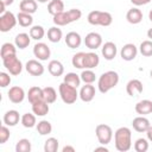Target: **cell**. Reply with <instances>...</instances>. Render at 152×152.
I'll use <instances>...</instances> for the list:
<instances>
[{
    "instance_id": "1",
    "label": "cell",
    "mask_w": 152,
    "mask_h": 152,
    "mask_svg": "<svg viewBox=\"0 0 152 152\" xmlns=\"http://www.w3.org/2000/svg\"><path fill=\"white\" fill-rule=\"evenodd\" d=\"M115 148L120 152H127L132 147V132L128 127H119L114 133Z\"/></svg>"
},
{
    "instance_id": "2",
    "label": "cell",
    "mask_w": 152,
    "mask_h": 152,
    "mask_svg": "<svg viewBox=\"0 0 152 152\" xmlns=\"http://www.w3.org/2000/svg\"><path fill=\"white\" fill-rule=\"evenodd\" d=\"M119 83V74L114 70H109L103 72L99 80H97V88L100 90V93L106 94L108 93L110 89H113L114 87H116Z\"/></svg>"
},
{
    "instance_id": "3",
    "label": "cell",
    "mask_w": 152,
    "mask_h": 152,
    "mask_svg": "<svg viewBox=\"0 0 152 152\" xmlns=\"http://www.w3.org/2000/svg\"><path fill=\"white\" fill-rule=\"evenodd\" d=\"M87 20L90 25H100V26H109L113 23V17L109 12L104 11H91L89 12Z\"/></svg>"
},
{
    "instance_id": "4",
    "label": "cell",
    "mask_w": 152,
    "mask_h": 152,
    "mask_svg": "<svg viewBox=\"0 0 152 152\" xmlns=\"http://www.w3.org/2000/svg\"><path fill=\"white\" fill-rule=\"evenodd\" d=\"M58 93H59V96L62 99V101L66 104H72L76 102L77 97L80 96L78 95V91H77V88L76 87H72L65 82H62L58 87Z\"/></svg>"
},
{
    "instance_id": "5",
    "label": "cell",
    "mask_w": 152,
    "mask_h": 152,
    "mask_svg": "<svg viewBox=\"0 0 152 152\" xmlns=\"http://www.w3.org/2000/svg\"><path fill=\"white\" fill-rule=\"evenodd\" d=\"M2 64L7 69V71L13 76H18L23 71V63L17 57V55H11L2 58Z\"/></svg>"
},
{
    "instance_id": "6",
    "label": "cell",
    "mask_w": 152,
    "mask_h": 152,
    "mask_svg": "<svg viewBox=\"0 0 152 152\" xmlns=\"http://www.w3.org/2000/svg\"><path fill=\"white\" fill-rule=\"evenodd\" d=\"M95 134L101 145H108L113 139V129L106 124H99L95 127Z\"/></svg>"
},
{
    "instance_id": "7",
    "label": "cell",
    "mask_w": 152,
    "mask_h": 152,
    "mask_svg": "<svg viewBox=\"0 0 152 152\" xmlns=\"http://www.w3.org/2000/svg\"><path fill=\"white\" fill-rule=\"evenodd\" d=\"M17 23H18L17 17L12 12L6 11L5 13H2L0 15V31L1 32H8L17 25Z\"/></svg>"
},
{
    "instance_id": "8",
    "label": "cell",
    "mask_w": 152,
    "mask_h": 152,
    "mask_svg": "<svg viewBox=\"0 0 152 152\" xmlns=\"http://www.w3.org/2000/svg\"><path fill=\"white\" fill-rule=\"evenodd\" d=\"M26 71L32 76H42L44 74V65L39 62V59H28L25 64Z\"/></svg>"
},
{
    "instance_id": "9",
    "label": "cell",
    "mask_w": 152,
    "mask_h": 152,
    "mask_svg": "<svg viewBox=\"0 0 152 152\" xmlns=\"http://www.w3.org/2000/svg\"><path fill=\"white\" fill-rule=\"evenodd\" d=\"M7 96H8V100L12 102V103H21L24 100H25V90L19 87V86H13L10 88L8 93H7Z\"/></svg>"
},
{
    "instance_id": "10",
    "label": "cell",
    "mask_w": 152,
    "mask_h": 152,
    "mask_svg": "<svg viewBox=\"0 0 152 152\" xmlns=\"http://www.w3.org/2000/svg\"><path fill=\"white\" fill-rule=\"evenodd\" d=\"M84 44L90 50H96L102 45V37L97 32H89L84 38Z\"/></svg>"
},
{
    "instance_id": "11",
    "label": "cell",
    "mask_w": 152,
    "mask_h": 152,
    "mask_svg": "<svg viewBox=\"0 0 152 152\" xmlns=\"http://www.w3.org/2000/svg\"><path fill=\"white\" fill-rule=\"evenodd\" d=\"M33 55L39 61H48L50 58L51 51L45 43H37L33 46Z\"/></svg>"
},
{
    "instance_id": "12",
    "label": "cell",
    "mask_w": 152,
    "mask_h": 152,
    "mask_svg": "<svg viewBox=\"0 0 152 152\" xmlns=\"http://www.w3.org/2000/svg\"><path fill=\"white\" fill-rule=\"evenodd\" d=\"M137 55H138V48H137L133 43H127V44H125V45L121 48V50H120V56H121V58H122L124 61H127V62L133 61V59L137 57Z\"/></svg>"
},
{
    "instance_id": "13",
    "label": "cell",
    "mask_w": 152,
    "mask_h": 152,
    "mask_svg": "<svg viewBox=\"0 0 152 152\" xmlns=\"http://www.w3.org/2000/svg\"><path fill=\"white\" fill-rule=\"evenodd\" d=\"M142 83L140 80L138 78H133V80H129L126 84V91L129 96H138L142 93Z\"/></svg>"
},
{
    "instance_id": "14",
    "label": "cell",
    "mask_w": 152,
    "mask_h": 152,
    "mask_svg": "<svg viewBox=\"0 0 152 152\" xmlns=\"http://www.w3.org/2000/svg\"><path fill=\"white\" fill-rule=\"evenodd\" d=\"M101 53L104 57V59L107 61H112L115 58L116 53H118V48L115 45V43L113 42H106L102 48H101Z\"/></svg>"
},
{
    "instance_id": "15",
    "label": "cell",
    "mask_w": 152,
    "mask_h": 152,
    "mask_svg": "<svg viewBox=\"0 0 152 152\" xmlns=\"http://www.w3.org/2000/svg\"><path fill=\"white\" fill-rule=\"evenodd\" d=\"M78 95H80V99L83 102H90L95 97V87L93 84L84 83V86H82Z\"/></svg>"
},
{
    "instance_id": "16",
    "label": "cell",
    "mask_w": 152,
    "mask_h": 152,
    "mask_svg": "<svg viewBox=\"0 0 152 152\" xmlns=\"http://www.w3.org/2000/svg\"><path fill=\"white\" fill-rule=\"evenodd\" d=\"M2 120H4V124L5 125H7L8 127H13L17 124H19V121L21 120V116H20V114H19L18 110L10 109V110H7L4 114V119Z\"/></svg>"
},
{
    "instance_id": "17",
    "label": "cell",
    "mask_w": 152,
    "mask_h": 152,
    "mask_svg": "<svg viewBox=\"0 0 152 152\" xmlns=\"http://www.w3.org/2000/svg\"><path fill=\"white\" fill-rule=\"evenodd\" d=\"M150 120L147 118H145L144 115H139L137 118L133 119L132 121V126L134 128V131L139 132V133H145L147 131V128L150 127Z\"/></svg>"
},
{
    "instance_id": "18",
    "label": "cell",
    "mask_w": 152,
    "mask_h": 152,
    "mask_svg": "<svg viewBox=\"0 0 152 152\" xmlns=\"http://www.w3.org/2000/svg\"><path fill=\"white\" fill-rule=\"evenodd\" d=\"M64 40H65V44H66L70 49H76V48H78V46L81 45V43H82V37L80 36V33H77V32H75V31H71V32L66 33Z\"/></svg>"
},
{
    "instance_id": "19",
    "label": "cell",
    "mask_w": 152,
    "mask_h": 152,
    "mask_svg": "<svg viewBox=\"0 0 152 152\" xmlns=\"http://www.w3.org/2000/svg\"><path fill=\"white\" fill-rule=\"evenodd\" d=\"M26 96H27V99H28V101H30L31 104H32V103H36V102H38V101H42V100H44L43 88L37 87V86L31 87V88L28 89Z\"/></svg>"
},
{
    "instance_id": "20",
    "label": "cell",
    "mask_w": 152,
    "mask_h": 152,
    "mask_svg": "<svg viewBox=\"0 0 152 152\" xmlns=\"http://www.w3.org/2000/svg\"><path fill=\"white\" fill-rule=\"evenodd\" d=\"M100 63V57L97 53L95 52H86L84 55V62H83V65H84V69H94L99 65Z\"/></svg>"
},
{
    "instance_id": "21",
    "label": "cell",
    "mask_w": 152,
    "mask_h": 152,
    "mask_svg": "<svg viewBox=\"0 0 152 152\" xmlns=\"http://www.w3.org/2000/svg\"><path fill=\"white\" fill-rule=\"evenodd\" d=\"M137 114L139 115H147L152 113V101L151 100H141L134 107Z\"/></svg>"
},
{
    "instance_id": "22",
    "label": "cell",
    "mask_w": 152,
    "mask_h": 152,
    "mask_svg": "<svg viewBox=\"0 0 152 152\" xmlns=\"http://www.w3.org/2000/svg\"><path fill=\"white\" fill-rule=\"evenodd\" d=\"M126 19L129 24H139L142 20V12L138 8V7H132L131 10L127 11L126 13Z\"/></svg>"
},
{
    "instance_id": "23",
    "label": "cell",
    "mask_w": 152,
    "mask_h": 152,
    "mask_svg": "<svg viewBox=\"0 0 152 152\" xmlns=\"http://www.w3.org/2000/svg\"><path fill=\"white\" fill-rule=\"evenodd\" d=\"M48 71H49L52 76L59 77V76H62V75L64 74V66H63V64H62L59 61L52 59V61H50L49 64H48Z\"/></svg>"
},
{
    "instance_id": "24",
    "label": "cell",
    "mask_w": 152,
    "mask_h": 152,
    "mask_svg": "<svg viewBox=\"0 0 152 152\" xmlns=\"http://www.w3.org/2000/svg\"><path fill=\"white\" fill-rule=\"evenodd\" d=\"M50 108H49V103L44 100L38 101L36 103H32V112L37 115V116H45L49 113Z\"/></svg>"
},
{
    "instance_id": "25",
    "label": "cell",
    "mask_w": 152,
    "mask_h": 152,
    "mask_svg": "<svg viewBox=\"0 0 152 152\" xmlns=\"http://www.w3.org/2000/svg\"><path fill=\"white\" fill-rule=\"evenodd\" d=\"M37 8H38V4H37L36 0H21L20 4H19L20 12L33 14V13L37 12Z\"/></svg>"
},
{
    "instance_id": "26",
    "label": "cell",
    "mask_w": 152,
    "mask_h": 152,
    "mask_svg": "<svg viewBox=\"0 0 152 152\" xmlns=\"http://www.w3.org/2000/svg\"><path fill=\"white\" fill-rule=\"evenodd\" d=\"M31 37H30V34H27V33H25V32H21V33H18L17 36H15V38H14V44H15V46L17 48H19V49H26L28 45H30V43H31Z\"/></svg>"
},
{
    "instance_id": "27",
    "label": "cell",
    "mask_w": 152,
    "mask_h": 152,
    "mask_svg": "<svg viewBox=\"0 0 152 152\" xmlns=\"http://www.w3.org/2000/svg\"><path fill=\"white\" fill-rule=\"evenodd\" d=\"M64 11V2L62 0H50L48 4V12L53 17Z\"/></svg>"
},
{
    "instance_id": "28",
    "label": "cell",
    "mask_w": 152,
    "mask_h": 152,
    "mask_svg": "<svg viewBox=\"0 0 152 152\" xmlns=\"http://www.w3.org/2000/svg\"><path fill=\"white\" fill-rule=\"evenodd\" d=\"M36 114L33 113H25V114H23L21 115V120H20V122H21V125L25 127V128H32V127H34L36 125H37V119H36Z\"/></svg>"
},
{
    "instance_id": "29",
    "label": "cell",
    "mask_w": 152,
    "mask_h": 152,
    "mask_svg": "<svg viewBox=\"0 0 152 152\" xmlns=\"http://www.w3.org/2000/svg\"><path fill=\"white\" fill-rule=\"evenodd\" d=\"M63 37V32L58 26H52L48 30V39L51 43H58Z\"/></svg>"
},
{
    "instance_id": "30",
    "label": "cell",
    "mask_w": 152,
    "mask_h": 152,
    "mask_svg": "<svg viewBox=\"0 0 152 152\" xmlns=\"http://www.w3.org/2000/svg\"><path fill=\"white\" fill-rule=\"evenodd\" d=\"M17 19H18V23L21 27H28L32 25L33 23V18H32V14L30 13H25V12H19L17 14Z\"/></svg>"
},
{
    "instance_id": "31",
    "label": "cell",
    "mask_w": 152,
    "mask_h": 152,
    "mask_svg": "<svg viewBox=\"0 0 152 152\" xmlns=\"http://www.w3.org/2000/svg\"><path fill=\"white\" fill-rule=\"evenodd\" d=\"M36 128H37V132L40 135H48V134H50L52 132V125L48 120H40L36 125Z\"/></svg>"
},
{
    "instance_id": "32",
    "label": "cell",
    "mask_w": 152,
    "mask_h": 152,
    "mask_svg": "<svg viewBox=\"0 0 152 152\" xmlns=\"http://www.w3.org/2000/svg\"><path fill=\"white\" fill-rule=\"evenodd\" d=\"M43 95H44V101H46L49 104L53 103L57 100V91L52 87H45L43 88Z\"/></svg>"
},
{
    "instance_id": "33",
    "label": "cell",
    "mask_w": 152,
    "mask_h": 152,
    "mask_svg": "<svg viewBox=\"0 0 152 152\" xmlns=\"http://www.w3.org/2000/svg\"><path fill=\"white\" fill-rule=\"evenodd\" d=\"M28 34H30V37H31L32 39H34V40H40V39H43V37L45 36V30H44V27L40 26V25H34V26H32V27L30 28Z\"/></svg>"
},
{
    "instance_id": "34",
    "label": "cell",
    "mask_w": 152,
    "mask_h": 152,
    "mask_svg": "<svg viewBox=\"0 0 152 152\" xmlns=\"http://www.w3.org/2000/svg\"><path fill=\"white\" fill-rule=\"evenodd\" d=\"M63 82H65V83H68V84H70V86L77 88V87H80L82 80H81V76L77 75L76 72H68V74L64 76V81H63Z\"/></svg>"
},
{
    "instance_id": "35",
    "label": "cell",
    "mask_w": 152,
    "mask_h": 152,
    "mask_svg": "<svg viewBox=\"0 0 152 152\" xmlns=\"http://www.w3.org/2000/svg\"><path fill=\"white\" fill-rule=\"evenodd\" d=\"M1 59L7 57V56H11V55H17V46L15 44H12V43H4L2 46H1Z\"/></svg>"
},
{
    "instance_id": "36",
    "label": "cell",
    "mask_w": 152,
    "mask_h": 152,
    "mask_svg": "<svg viewBox=\"0 0 152 152\" xmlns=\"http://www.w3.org/2000/svg\"><path fill=\"white\" fill-rule=\"evenodd\" d=\"M59 147V142H58V139L51 137V138H48L44 142V151L45 152H56Z\"/></svg>"
},
{
    "instance_id": "37",
    "label": "cell",
    "mask_w": 152,
    "mask_h": 152,
    "mask_svg": "<svg viewBox=\"0 0 152 152\" xmlns=\"http://www.w3.org/2000/svg\"><path fill=\"white\" fill-rule=\"evenodd\" d=\"M32 148L31 141L26 138H23L20 140H18L17 145H15V152H30Z\"/></svg>"
},
{
    "instance_id": "38",
    "label": "cell",
    "mask_w": 152,
    "mask_h": 152,
    "mask_svg": "<svg viewBox=\"0 0 152 152\" xmlns=\"http://www.w3.org/2000/svg\"><path fill=\"white\" fill-rule=\"evenodd\" d=\"M52 21H53V24H55L56 26H65V25L70 24L65 11H63V12H61V13H58V14L53 15Z\"/></svg>"
},
{
    "instance_id": "39",
    "label": "cell",
    "mask_w": 152,
    "mask_h": 152,
    "mask_svg": "<svg viewBox=\"0 0 152 152\" xmlns=\"http://www.w3.org/2000/svg\"><path fill=\"white\" fill-rule=\"evenodd\" d=\"M84 55L86 52H77L72 56L71 58V64L72 66H75L76 69H84V65H83V62H84Z\"/></svg>"
},
{
    "instance_id": "40",
    "label": "cell",
    "mask_w": 152,
    "mask_h": 152,
    "mask_svg": "<svg viewBox=\"0 0 152 152\" xmlns=\"http://www.w3.org/2000/svg\"><path fill=\"white\" fill-rule=\"evenodd\" d=\"M80 76H81L82 82L89 83V84H93V83L95 82V80H96V75H95V72H94L91 69H86V70H83Z\"/></svg>"
},
{
    "instance_id": "41",
    "label": "cell",
    "mask_w": 152,
    "mask_h": 152,
    "mask_svg": "<svg viewBox=\"0 0 152 152\" xmlns=\"http://www.w3.org/2000/svg\"><path fill=\"white\" fill-rule=\"evenodd\" d=\"M139 51L142 56L145 57H151L152 56V40L148 39V40H144L141 42L140 46H139Z\"/></svg>"
},
{
    "instance_id": "42",
    "label": "cell",
    "mask_w": 152,
    "mask_h": 152,
    "mask_svg": "<svg viewBox=\"0 0 152 152\" xmlns=\"http://www.w3.org/2000/svg\"><path fill=\"white\" fill-rule=\"evenodd\" d=\"M134 150L137 152H146L148 150V140L145 138H139L134 142Z\"/></svg>"
},
{
    "instance_id": "43",
    "label": "cell",
    "mask_w": 152,
    "mask_h": 152,
    "mask_svg": "<svg viewBox=\"0 0 152 152\" xmlns=\"http://www.w3.org/2000/svg\"><path fill=\"white\" fill-rule=\"evenodd\" d=\"M11 137V132H10V128L7 125H2L0 127V144H5Z\"/></svg>"
},
{
    "instance_id": "44",
    "label": "cell",
    "mask_w": 152,
    "mask_h": 152,
    "mask_svg": "<svg viewBox=\"0 0 152 152\" xmlns=\"http://www.w3.org/2000/svg\"><path fill=\"white\" fill-rule=\"evenodd\" d=\"M11 76H10V74H7V72H5V71H1L0 72V87L1 88H6L7 86H10L11 84Z\"/></svg>"
},
{
    "instance_id": "45",
    "label": "cell",
    "mask_w": 152,
    "mask_h": 152,
    "mask_svg": "<svg viewBox=\"0 0 152 152\" xmlns=\"http://www.w3.org/2000/svg\"><path fill=\"white\" fill-rule=\"evenodd\" d=\"M152 0H131V2L134 5V6H142V5H147L150 4Z\"/></svg>"
},
{
    "instance_id": "46",
    "label": "cell",
    "mask_w": 152,
    "mask_h": 152,
    "mask_svg": "<svg viewBox=\"0 0 152 152\" xmlns=\"http://www.w3.org/2000/svg\"><path fill=\"white\" fill-rule=\"evenodd\" d=\"M145 133H146V137H147V140L152 142V125H150V127L147 128V131H146Z\"/></svg>"
},
{
    "instance_id": "47",
    "label": "cell",
    "mask_w": 152,
    "mask_h": 152,
    "mask_svg": "<svg viewBox=\"0 0 152 152\" xmlns=\"http://www.w3.org/2000/svg\"><path fill=\"white\" fill-rule=\"evenodd\" d=\"M62 152H75V147L66 145V146H64V147L62 148Z\"/></svg>"
},
{
    "instance_id": "48",
    "label": "cell",
    "mask_w": 152,
    "mask_h": 152,
    "mask_svg": "<svg viewBox=\"0 0 152 152\" xmlns=\"http://www.w3.org/2000/svg\"><path fill=\"white\" fill-rule=\"evenodd\" d=\"M13 1L14 0H0V4L2 5V6H10V5H12L13 4Z\"/></svg>"
},
{
    "instance_id": "49",
    "label": "cell",
    "mask_w": 152,
    "mask_h": 152,
    "mask_svg": "<svg viewBox=\"0 0 152 152\" xmlns=\"http://www.w3.org/2000/svg\"><path fill=\"white\" fill-rule=\"evenodd\" d=\"M95 151H104V152H108V148L103 145V146H99V147H95Z\"/></svg>"
},
{
    "instance_id": "50",
    "label": "cell",
    "mask_w": 152,
    "mask_h": 152,
    "mask_svg": "<svg viewBox=\"0 0 152 152\" xmlns=\"http://www.w3.org/2000/svg\"><path fill=\"white\" fill-rule=\"evenodd\" d=\"M147 37L152 40V27H151V28H148V31H147Z\"/></svg>"
},
{
    "instance_id": "51",
    "label": "cell",
    "mask_w": 152,
    "mask_h": 152,
    "mask_svg": "<svg viewBox=\"0 0 152 152\" xmlns=\"http://www.w3.org/2000/svg\"><path fill=\"white\" fill-rule=\"evenodd\" d=\"M148 19L151 20V23H152V10L148 12Z\"/></svg>"
},
{
    "instance_id": "52",
    "label": "cell",
    "mask_w": 152,
    "mask_h": 152,
    "mask_svg": "<svg viewBox=\"0 0 152 152\" xmlns=\"http://www.w3.org/2000/svg\"><path fill=\"white\" fill-rule=\"evenodd\" d=\"M37 2H40V4H45V2H48V1H50V0H36Z\"/></svg>"
},
{
    "instance_id": "53",
    "label": "cell",
    "mask_w": 152,
    "mask_h": 152,
    "mask_svg": "<svg viewBox=\"0 0 152 152\" xmlns=\"http://www.w3.org/2000/svg\"><path fill=\"white\" fill-rule=\"evenodd\" d=\"M150 77H151V78H152V70H151V71H150Z\"/></svg>"
}]
</instances>
